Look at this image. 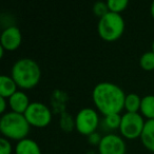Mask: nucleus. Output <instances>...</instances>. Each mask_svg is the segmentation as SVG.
I'll return each mask as SVG.
<instances>
[{"instance_id":"nucleus-2","label":"nucleus","mask_w":154,"mask_h":154,"mask_svg":"<svg viewBox=\"0 0 154 154\" xmlns=\"http://www.w3.org/2000/svg\"><path fill=\"white\" fill-rule=\"evenodd\" d=\"M40 75L39 66L30 58L17 60L12 69V78L22 89L34 88L39 82Z\"/></svg>"},{"instance_id":"nucleus-4","label":"nucleus","mask_w":154,"mask_h":154,"mask_svg":"<svg viewBox=\"0 0 154 154\" xmlns=\"http://www.w3.org/2000/svg\"><path fill=\"white\" fill-rule=\"evenodd\" d=\"M98 34L103 40L114 41L122 35L125 30V21L120 14L109 12L99 18L97 26Z\"/></svg>"},{"instance_id":"nucleus-14","label":"nucleus","mask_w":154,"mask_h":154,"mask_svg":"<svg viewBox=\"0 0 154 154\" xmlns=\"http://www.w3.org/2000/svg\"><path fill=\"white\" fill-rule=\"evenodd\" d=\"M140 112L143 116L149 119H154V96L147 95L141 98Z\"/></svg>"},{"instance_id":"nucleus-9","label":"nucleus","mask_w":154,"mask_h":154,"mask_svg":"<svg viewBox=\"0 0 154 154\" xmlns=\"http://www.w3.org/2000/svg\"><path fill=\"white\" fill-rule=\"evenodd\" d=\"M1 45L8 51H14L21 43V33L17 26H8L1 34Z\"/></svg>"},{"instance_id":"nucleus-25","label":"nucleus","mask_w":154,"mask_h":154,"mask_svg":"<svg viewBox=\"0 0 154 154\" xmlns=\"http://www.w3.org/2000/svg\"><path fill=\"white\" fill-rule=\"evenodd\" d=\"M152 52L154 53V41H153V43H152Z\"/></svg>"},{"instance_id":"nucleus-12","label":"nucleus","mask_w":154,"mask_h":154,"mask_svg":"<svg viewBox=\"0 0 154 154\" xmlns=\"http://www.w3.org/2000/svg\"><path fill=\"white\" fill-rule=\"evenodd\" d=\"M16 154H41L40 148L33 139L24 138L19 140L15 149Z\"/></svg>"},{"instance_id":"nucleus-8","label":"nucleus","mask_w":154,"mask_h":154,"mask_svg":"<svg viewBox=\"0 0 154 154\" xmlns=\"http://www.w3.org/2000/svg\"><path fill=\"white\" fill-rule=\"evenodd\" d=\"M98 150L99 154H125L126 143L118 135L108 134L101 137Z\"/></svg>"},{"instance_id":"nucleus-20","label":"nucleus","mask_w":154,"mask_h":154,"mask_svg":"<svg viewBox=\"0 0 154 154\" xmlns=\"http://www.w3.org/2000/svg\"><path fill=\"white\" fill-rule=\"evenodd\" d=\"M12 146L7 138L2 137L0 139V154H11Z\"/></svg>"},{"instance_id":"nucleus-23","label":"nucleus","mask_w":154,"mask_h":154,"mask_svg":"<svg viewBox=\"0 0 154 154\" xmlns=\"http://www.w3.org/2000/svg\"><path fill=\"white\" fill-rule=\"evenodd\" d=\"M151 15H152V17L154 18V1L152 2V5H151Z\"/></svg>"},{"instance_id":"nucleus-21","label":"nucleus","mask_w":154,"mask_h":154,"mask_svg":"<svg viewBox=\"0 0 154 154\" xmlns=\"http://www.w3.org/2000/svg\"><path fill=\"white\" fill-rule=\"evenodd\" d=\"M101 138L100 136H99V134H97V133H92L91 135H89V141H90L91 143H100Z\"/></svg>"},{"instance_id":"nucleus-3","label":"nucleus","mask_w":154,"mask_h":154,"mask_svg":"<svg viewBox=\"0 0 154 154\" xmlns=\"http://www.w3.org/2000/svg\"><path fill=\"white\" fill-rule=\"evenodd\" d=\"M0 131L9 138L22 140L30 131V124L23 114L12 111L2 115L0 119Z\"/></svg>"},{"instance_id":"nucleus-10","label":"nucleus","mask_w":154,"mask_h":154,"mask_svg":"<svg viewBox=\"0 0 154 154\" xmlns=\"http://www.w3.org/2000/svg\"><path fill=\"white\" fill-rule=\"evenodd\" d=\"M9 105L13 112L24 114V112L30 106L29 97L26 95V93L21 92V91H17L15 94H13L9 98Z\"/></svg>"},{"instance_id":"nucleus-16","label":"nucleus","mask_w":154,"mask_h":154,"mask_svg":"<svg viewBox=\"0 0 154 154\" xmlns=\"http://www.w3.org/2000/svg\"><path fill=\"white\" fill-rule=\"evenodd\" d=\"M107 5L110 12L119 14L120 12H122L128 7L129 2L128 0H108Z\"/></svg>"},{"instance_id":"nucleus-24","label":"nucleus","mask_w":154,"mask_h":154,"mask_svg":"<svg viewBox=\"0 0 154 154\" xmlns=\"http://www.w3.org/2000/svg\"><path fill=\"white\" fill-rule=\"evenodd\" d=\"M3 50H5V49H3V47L0 45V57H2V56H3Z\"/></svg>"},{"instance_id":"nucleus-17","label":"nucleus","mask_w":154,"mask_h":154,"mask_svg":"<svg viewBox=\"0 0 154 154\" xmlns=\"http://www.w3.org/2000/svg\"><path fill=\"white\" fill-rule=\"evenodd\" d=\"M140 66L146 71L154 70V53L153 52H147L140 57L139 60Z\"/></svg>"},{"instance_id":"nucleus-7","label":"nucleus","mask_w":154,"mask_h":154,"mask_svg":"<svg viewBox=\"0 0 154 154\" xmlns=\"http://www.w3.org/2000/svg\"><path fill=\"white\" fill-rule=\"evenodd\" d=\"M99 118L96 111L91 108L80 110L75 118V126L77 131L84 135H91L95 132L98 126Z\"/></svg>"},{"instance_id":"nucleus-19","label":"nucleus","mask_w":154,"mask_h":154,"mask_svg":"<svg viewBox=\"0 0 154 154\" xmlns=\"http://www.w3.org/2000/svg\"><path fill=\"white\" fill-rule=\"evenodd\" d=\"M93 12H94L95 15H97L98 17H103L106 14L109 13V8H108L107 2H101V1H98L94 5L93 7Z\"/></svg>"},{"instance_id":"nucleus-13","label":"nucleus","mask_w":154,"mask_h":154,"mask_svg":"<svg viewBox=\"0 0 154 154\" xmlns=\"http://www.w3.org/2000/svg\"><path fill=\"white\" fill-rule=\"evenodd\" d=\"M17 92V84L12 77L2 75L0 76V96L3 98L11 97Z\"/></svg>"},{"instance_id":"nucleus-22","label":"nucleus","mask_w":154,"mask_h":154,"mask_svg":"<svg viewBox=\"0 0 154 154\" xmlns=\"http://www.w3.org/2000/svg\"><path fill=\"white\" fill-rule=\"evenodd\" d=\"M7 108V103H5V98L0 96V113H3Z\"/></svg>"},{"instance_id":"nucleus-11","label":"nucleus","mask_w":154,"mask_h":154,"mask_svg":"<svg viewBox=\"0 0 154 154\" xmlns=\"http://www.w3.org/2000/svg\"><path fill=\"white\" fill-rule=\"evenodd\" d=\"M140 139L147 149L154 152V119H149L145 122Z\"/></svg>"},{"instance_id":"nucleus-5","label":"nucleus","mask_w":154,"mask_h":154,"mask_svg":"<svg viewBox=\"0 0 154 154\" xmlns=\"http://www.w3.org/2000/svg\"><path fill=\"white\" fill-rule=\"evenodd\" d=\"M143 127L145 122L140 114L127 112L122 116L119 130L126 138L134 139L136 137H140Z\"/></svg>"},{"instance_id":"nucleus-18","label":"nucleus","mask_w":154,"mask_h":154,"mask_svg":"<svg viewBox=\"0 0 154 154\" xmlns=\"http://www.w3.org/2000/svg\"><path fill=\"white\" fill-rule=\"evenodd\" d=\"M120 122H122V116L119 114H111V115L106 116L105 122L107 127L110 129H117L120 127Z\"/></svg>"},{"instance_id":"nucleus-15","label":"nucleus","mask_w":154,"mask_h":154,"mask_svg":"<svg viewBox=\"0 0 154 154\" xmlns=\"http://www.w3.org/2000/svg\"><path fill=\"white\" fill-rule=\"evenodd\" d=\"M140 103L141 99L139 96L135 93H130V94L126 95V99H125V109L127 112L130 113H137L138 110H140Z\"/></svg>"},{"instance_id":"nucleus-6","label":"nucleus","mask_w":154,"mask_h":154,"mask_svg":"<svg viewBox=\"0 0 154 154\" xmlns=\"http://www.w3.org/2000/svg\"><path fill=\"white\" fill-rule=\"evenodd\" d=\"M23 115L26 116L29 124L38 128L48 126L52 119V114L49 108L43 103H37V101L30 103Z\"/></svg>"},{"instance_id":"nucleus-1","label":"nucleus","mask_w":154,"mask_h":154,"mask_svg":"<svg viewBox=\"0 0 154 154\" xmlns=\"http://www.w3.org/2000/svg\"><path fill=\"white\" fill-rule=\"evenodd\" d=\"M92 97L97 109L105 116L119 114L125 108L126 94L119 87L111 82L96 85L93 89Z\"/></svg>"}]
</instances>
